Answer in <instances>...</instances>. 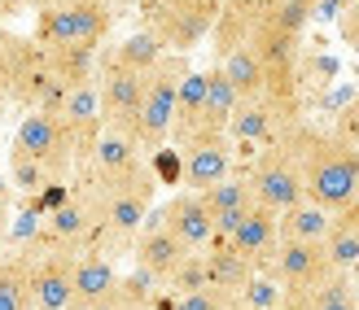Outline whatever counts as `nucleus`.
I'll return each instance as SVG.
<instances>
[{"mask_svg": "<svg viewBox=\"0 0 359 310\" xmlns=\"http://www.w3.org/2000/svg\"><path fill=\"white\" fill-rule=\"evenodd\" d=\"M163 57H167V48L158 44L145 27H140V31L128 35V40H118L101 62H105V66H118V70H136V75H149V70L163 62Z\"/></svg>", "mask_w": 359, "mask_h": 310, "instance_id": "nucleus-23", "label": "nucleus"}, {"mask_svg": "<svg viewBox=\"0 0 359 310\" xmlns=\"http://www.w3.org/2000/svg\"><path fill=\"white\" fill-rule=\"evenodd\" d=\"M232 175V140H210V144H193L184 149V179L189 192H206L210 184H219V179Z\"/></svg>", "mask_w": 359, "mask_h": 310, "instance_id": "nucleus-19", "label": "nucleus"}, {"mask_svg": "<svg viewBox=\"0 0 359 310\" xmlns=\"http://www.w3.org/2000/svg\"><path fill=\"white\" fill-rule=\"evenodd\" d=\"M5 179H9V188L22 192V197H40L53 184V179L40 171V162H31L27 153H18V149H9V157H5Z\"/></svg>", "mask_w": 359, "mask_h": 310, "instance_id": "nucleus-27", "label": "nucleus"}, {"mask_svg": "<svg viewBox=\"0 0 359 310\" xmlns=\"http://www.w3.org/2000/svg\"><path fill=\"white\" fill-rule=\"evenodd\" d=\"M245 179H250L255 202L267 206L272 214H285L290 206L302 202V171H298V157H294V149H290L280 136L255 153V162L245 167Z\"/></svg>", "mask_w": 359, "mask_h": 310, "instance_id": "nucleus-8", "label": "nucleus"}, {"mask_svg": "<svg viewBox=\"0 0 359 310\" xmlns=\"http://www.w3.org/2000/svg\"><path fill=\"white\" fill-rule=\"evenodd\" d=\"M276 223H280V241H316V245H325L333 214L302 197L298 206H290L285 214H276Z\"/></svg>", "mask_w": 359, "mask_h": 310, "instance_id": "nucleus-24", "label": "nucleus"}, {"mask_svg": "<svg viewBox=\"0 0 359 310\" xmlns=\"http://www.w3.org/2000/svg\"><path fill=\"white\" fill-rule=\"evenodd\" d=\"M325 253H329V262L337 271H351L359 262V192H355V202L346 210L333 214L329 236H325Z\"/></svg>", "mask_w": 359, "mask_h": 310, "instance_id": "nucleus-22", "label": "nucleus"}, {"mask_svg": "<svg viewBox=\"0 0 359 310\" xmlns=\"http://www.w3.org/2000/svg\"><path fill=\"white\" fill-rule=\"evenodd\" d=\"M0 310H31L27 253H18V258H0Z\"/></svg>", "mask_w": 359, "mask_h": 310, "instance_id": "nucleus-26", "label": "nucleus"}, {"mask_svg": "<svg viewBox=\"0 0 359 310\" xmlns=\"http://www.w3.org/2000/svg\"><path fill=\"white\" fill-rule=\"evenodd\" d=\"M202 258H206V284L224 288V293H232V297H241V293H245V284L259 276V271L250 267L241 253H232L224 241H215L210 253H202Z\"/></svg>", "mask_w": 359, "mask_h": 310, "instance_id": "nucleus-21", "label": "nucleus"}, {"mask_svg": "<svg viewBox=\"0 0 359 310\" xmlns=\"http://www.w3.org/2000/svg\"><path fill=\"white\" fill-rule=\"evenodd\" d=\"M333 132L342 136V140L351 144V149H359V97L342 109V114H337V127H333Z\"/></svg>", "mask_w": 359, "mask_h": 310, "instance_id": "nucleus-30", "label": "nucleus"}, {"mask_svg": "<svg viewBox=\"0 0 359 310\" xmlns=\"http://www.w3.org/2000/svg\"><path fill=\"white\" fill-rule=\"evenodd\" d=\"M189 57H180V52H167L163 62L149 70L145 79V97H140V109L132 118V132L128 140H136V149H163L171 140V118H175V97H180V83L189 75Z\"/></svg>", "mask_w": 359, "mask_h": 310, "instance_id": "nucleus-5", "label": "nucleus"}, {"mask_svg": "<svg viewBox=\"0 0 359 310\" xmlns=\"http://www.w3.org/2000/svg\"><path fill=\"white\" fill-rule=\"evenodd\" d=\"M307 310H355V288L346 280V271H333L320 288H311Z\"/></svg>", "mask_w": 359, "mask_h": 310, "instance_id": "nucleus-28", "label": "nucleus"}, {"mask_svg": "<svg viewBox=\"0 0 359 310\" xmlns=\"http://www.w3.org/2000/svg\"><path fill=\"white\" fill-rule=\"evenodd\" d=\"M140 13H145V31L154 40L167 52L184 57L189 48H197L215 31V22L224 13V0H145Z\"/></svg>", "mask_w": 359, "mask_h": 310, "instance_id": "nucleus-6", "label": "nucleus"}, {"mask_svg": "<svg viewBox=\"0 0 359 310\" xmlns=\"http://www.w3.org/2000/svg\"><path fill=\"white\" fill-rule=\"evenodd\" d=\"M224 245H228L232 253H241V258L255 267V271H267V262H272V253H276V245H280V223H276V214L267 210V206H250V214L224 236Z\"/></svg>", "mask_w": 359, "mask_h": 310, "instance_id": "nucleus-14", "label": "nucleus"}, {"mask_svg": "<svg viewBox=\"0 0 359 310\" xmlns=\"http://www.w3.org/2000/svg\"><path fill=\"white\" fill-rule=\"evenodd\" d=\"M132 162H140L136 140H128L123 132H110V127H105L101 140L93 144V153H88V175H118V171H128Z\"/></svg>", "mask_w": 359, "mask_h": 310, "instance_id": "nucleus-25", "label": "nucleus"}, {"mask_svg": "<svg viewBox=\"0 0 359 310\" xmlns=\"http://www.w3.org/2000/svg\"><path fill=\"white\" fill-rule=\"evenodd\" d=\"M298 5H302V9H307V13H311V17H316V13H320V9H325V5H329V0H298Z\"/></svg>", "mask_w": 359, "mask_h": 310, "instance_id": "nucleus-35", "label": "nucleus"}, {"mask_svg": "<svg viewBox=\"0 0 359 310\" xmlns=\"http://www.w3.org/2000/svg\"><path fill=\"white\" fill-rule=\"evenodd\" d=\"M224 70V79L232 83V92H237V101H259L267 92V70L259 62V52L250 44H237L232 52H224L219 62H215Z\"/></svg>", "mask_w": 359, "mask_h": 310, "instance_id": "nucleus-20", "label": "nucleus"}, {"mask_svg": "<svg viewBox=\"0 0 359 310\" xmlns=\"http://www.w3.org/2000/svg\"><path fill=\"white\" fill-rule=\"evenodd\" d=\"M9 149L27 153L31 162H40V171L53 179V184H62V179L75 171V140L66 136V127L57 122V114H44V109H27L22 118L13 127V144Z\"/></svg>", "mask_w": 359, "mask_h": 310, "instance_id": "nucleus-7", "label": "nucleus"}, {"mask_svg": "<svg viewBox=\"0 0 359 310\" xmlns=\"http://www.w3.org/2000/svg\"><path fill=\"white\" fill-rule=\"evenodd\" d=\"M114 0H35V31L40 48H88L97 52L110 40Z\"/></svg>", "mask_w": 359, "mask_h": 310, "instance_id": "nucleus-4", "label": "nucleus"}, {"mask_svg": "<svg viewBox=\"0 0 359 310\" xmlns=\"http://www.w3.org/2000/svg\"><path fill=\"white\" fill-rule=\"evenodd\" d=\"M280 140L294 149L298 157V171H302V197L316 202L320 210H346L359 192V149L337 136L325 132V127H311V122H294L285 127Z\"/></svg>", "mask_w": 359, "mask_h": 310, "instance_id": "nucleus-1", "label": "nucleus"}, {"mask_svg": "<svg viewBox=\"0 0 359 310\" xmlns=\"http://www.w3.org/2000/svg\"><path fill=\"white\" fill-rule=\"evenodd\" d=\"M0 27H5V22H0Z\"/></svg>", "mask_w": 359, "mask_h": 310, "instance_id": "nucleus-38", "label": "nucleus"}, {"mask_svg": "<svg viewBox=\"0 0 359 310\" xmlns=\"http://www.w3.org/2000/svg\"><path fill=\"white\" fill-rule=\"evenodd\" d=\"M57 122L66 127V136L75 140V157L88 162V153H93V144L101 140L105 122H101V97H97V79H88L79 87H70V92L62 97L57 105Z\"/></svg>", "mask_w": 359, "mask_h": 310, "instance_id": "nucleus-13", "label": "nucleus"}, {"mask_svg": "<svg viewBox=\"0 0 359 310\" xmlns=\"http://www.w3.org/2000/svg\"><path fill=\"white\" fill-rule=\"evenodd\" d=\"M0 92L9 105L27 109H44V114H57V105L66 97V87H57L48 70L44 48L31 40V35H18L9 27H0Z\"/></svg>", "mask_w": 359, "mask_h": 310, "instance_id": "nucleus-3", "label": "nucleus"}, {"mask_svg": "<svg viewBox=\"0 0 359 310\" xmlns=\"http://www.w3.org/2000/svg\"><path fill=\"white\" fill-rule=\"evenodd\" d=\"M5 105H9V101H5V92H0V114H5Z\"/></svg>", "mask_w": 359, "mask_h": 310, "instance_id": "nucleus-36", "label": "nucleus"}, {"mask_svg": "<svg viewBox=\"0 0 359 310\" xmlns=\"http://www.w3.org/2000/svg\"><path fill=\"white\" fill-rule=\"evenodd\" d=\"M123 5H145V0H123Z\"/></svg>", "mask_w": 359, "mask_h": 310, "instance_id": "nucleus-37", "label": "nucleus"}, {"mask_svg": "<svg viewBox=\"0 0 359 310\" xmlns=\"http://www.w3.org/2000/svg\"><path fill=\"white\" fill-rule=\"evenodd\" d=\"M93 236H97V218H93V206H88L83 192L62 197V202L48 210V218H44V241L48 245L88 249V245H93Z\"/></svg>", "mask_w": 359, "mask_h": 310, "instance_id": "nucleus-17", "label": "nucleus"}, {"mask_svg": "<svg viewBox=\"0 0 359 310\" xmlns=\"http://www.w3.org/2000/svg\"><path fill=\"white\" fill-rule=\"evenodd\" d=\"M333 262L325 245L316 241H280L272 262H267V280H272L280 293H311V288H320L329 276H333Z\"/></svg>", "mask_w": 359, "mask_h": 310, "instance_id": "nucleus-10", "label": "nucleus"}, {"mask_svg": "<svg viewBox=\"0 0 359 310\" xmlns=\"http://www.w3.org/2000/svg\"><path fill=\"white\" fill-rule=\"evenodd\" d=\"M79 249L62 245H35L27 249V288H31V310H70V271H75Z\"/></svg>", "mask_w": 359, "mask_h": 310, "instance_id": "nucleus-9", "label": "nucleus"}, {"mask_svg": "<svg viewBox=\"0 0 359 310\" xmlns=\"http://www.w3.org/2000/svg\"><path fill=\"white\" fill-rule=\"evenodd\" d=\"M154 192H158V175L145 157L132 162L118 175H88V184H83V197L93 206V218H97V232L110 236V241H136V232L149 218Z\"/></svg>", "mask_w": 359, "mask_h": 310, "instance_id": "nucleus-2", "label": "nucleus"}, {"mask_svg": "<svg viewBox=\"0 0 359 310\" xmlns=\"http://www.w3.org/2000/svg\"><path fill=\"white\" fill-rule=\"evenodd\" d=\"M337 31H342V40L359 52V0H346V9L337 13Z\"/></svg>", "mask_w": 359, "mask_h": 310, "instance_id": "nucleus-31", "label": "nucleus"}, {"mask_svg": "<svg viewBox=\"0 0 359 310\" xmlns=\"http://www.w3.org/2000/svg\"><path fill=\"white\" fill-rule=\"evenodd\" d=\"M88 310H145V306H140V302H132L128 293H123V288H114V293L105 297V302H97V306H88Z\"/></svg>", "mask_w": 359, "mask_h": 310, "instance_id": "nucleus-32", "label": "nucleus"}, {"mask_svg": "<svg viewBox=\"0 0 359 310\" xmlns=\"http://www.w3.org/2000/svg\"><path fill=\"white\" fill-rule=\"evenodd\" d=\"M118 288V271L114 262L105 258L101 249H79L75 253V271H70V310H88V306H97L105 302Z\"/></svg>", "mask_w": 359, "mask_h": 310, "instance_id": "nucleus-16", "label": "nucleus"}, {"mask_svg": "<svg viewBox=\"0 0 359 310\" xmlns=\"http://www.w3.org/2000/svg\"><path fill=\"white\" fill-rule=\"evenodd\" d=\"M18 9H35V0H0V22H5L9 13H18Z\"/></svg>", "mask_w": 359, "mask_h": 310, "instance_id": "nucleus-33", "label": "nucleus"}, {"mask_svg": "<svg viewBox=\"0 0 359 310\" xmlns=\"http://www.w3.org/2000/svg\"><path fill=\"white\" fill-rule=\"evenodd\" d=\"M202 202H206V210H210V218H215V236H219V241H224V236L250 214V206H259V202H255V192H250L245 171H232L228 179L210 184V188L202 192Z\"/></svg>", "mask_w": 359, "mask_h": 310, "instance_id": "nucleus-18", "label": "nucleus"}, {"mask_svg": "<svg viewBox=\"0 0 359 310\" xmlns=\"http://www.w3.org/2000/svg\"><path fill=\"white\" fill-rule=\"evenodd\" d=\"M132 258H136V267L145 271V276H154L158 284H167L180 267H184V258H189V249L175 241V236L158 223V218H149L145 227L136 232V241H132Z\"/></svg>", "mask_w": 359, "mask_h": 310, "instance_id": "nucleus-15", "label": "nucleus"}, {"mask_svg": "<svg viewBox=\"0 0 359 310\" xmlns=\"http://www.w3.org/2000/svg\"><path fill=\"white\" fill-rule=\"evenodd\" d=\"M158 223H163L180 245H184L189 253H202V249H210L219 236H215V218H210V210H206V202H202V192H175L171 202L158 210Z\"/></svg>", "mask_w": 359, "mask_h": 310, "instance_id": "nucleus-12", "label": "nucleus"}, {"mask_svg": "<svg viewBox=\"0 0 359 310\" xmlns=\"http://www.w3.org/2000/svg\"><path fill=\"white\" fill-rule=\"evenodd\" d=\"M237 306V297L224 293V288H215V284H202V288H193V293H180L171 302V310H232Z\"/></svg>", "mask_w": 359, "mask_h": 310, "instance_id": "nucleus-29", "label": "nucleus"}, {"mask_svg": "<svg viewBox=\"0 0 359 310\" xmlns=\"http://www.w3.org/2000/svg\"><path fill=\"white\" fill-rule=\"evenodd\" d=\"M145 79L149 75H136V70H118V66H105L97 62V97H101V122L110 132H132V118L140 109V97H145Z\"/></svg>", "mask_w": 359, "mask_h": 310, "instance_id": "nucleus-11", "label": "nucleus"}, {"mask_svg": "<svg viewBox=\"0 0 359 310\" xmlns=\"http://www.w3.org/2000/svg\"><path fill=\"white\" fill-rule=\"evenodd\" d=\"M5 236H9V202H0V245H5Z\"/></svg>", "mask_w": 359, "mask_h": 310, "instance_id": "nucleus-34", "label": "nucleus"}]
</instances>
